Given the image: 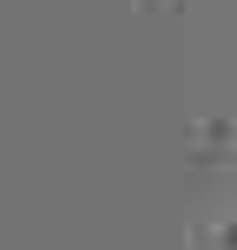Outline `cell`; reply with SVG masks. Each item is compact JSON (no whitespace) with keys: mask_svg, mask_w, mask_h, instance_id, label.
Segmentation results:
<instances>
[{"mask_svg":"<svg viewBox=\"0 0 237 250\" xmlns=\"http://www.w3.org/2000/svg\"><path fill=\"white\" fill-rule=\"evenodd\" d=\"M231 237H237V224H231Z\"/></svg>","mask_w":237,"mask_h":250,"instance_id":"cell-1","label":"cell"}]
</instances>
